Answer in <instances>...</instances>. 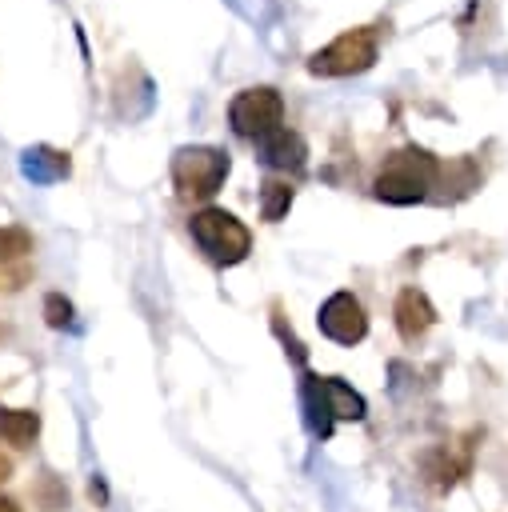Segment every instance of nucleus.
I'll return each mask as SVG.
<instances>
[{
    "label": "nucleus",
    "mask_w": 508,
    "mask_h": 512,
    "mask_svg": "<svg viewBox=\"0 0 508 512\" xmlns=\"http://www.w3.org/2000/svg\"><path fill=\"white\" fill-rule=\"evenodd\" d=\"M300 400H304V412H308V428L312 436H332V424L336 420H364L368 404L356 388H348L340 376H304L300 384Z\"/></svg>",
    "instance_id": "obj_1"
},
{
    "label": "nucleus",
    "mask_w": 508,
    "mask_h": 512,
    "mask_svg": "<svg viewBox=\"0 0 508 512\" xmlns=\"http://www.w3.org/2000/svg\"><path fill=\"white\" fill-rule=\"evenodd\" d=\"M436 176H440L436 156H428L424 148H400L384 160V168L376 176V196L384 204H416L428 196Z\"/></svg>",
    "instance_id": "obj_2"
},
{
    "label": "nucleus",
    "mask_w": 508,
    "mask_h": 512,
    "mask_svg": "<svg viewBox=\"0 0 508 512\" xmlns=\"http://www.w3.org/2000/svg\"><path fill=\"white\" fill-rule=\"evenodd\" d=\"M188 232H192V240L200 244V252L212 260V264H240L248 252H252V236H248V228L232 216V212H224V208H200V212H192V220H188Z\"/></svg>",
    "instance_id": "obj_3"
},
{
    "label": "nucleus",
    "mask_w": 508,
    "mask_h": 512,
    "mask_svg": "<svg viewBox=\"0 0 508 512\" xmlns=\"http://www.w3.org/2000/svg\"><path fill=\"white\" fill-rule=\"evenodd\" d=\"M224 176H228V152H220L212 144H188V148H176V156H172V184L184 200L216 196Z\"/></svg>",
    "instance_id": "obj_4"
},
{
    "label": "nucleus",
    "mask_w": 508,
    "mask_h": 512,
    "mask_svg": "<svg viewBox=\"0 0 508 512\" xmlns=\"http://www.w3.org/2000/svg\"><path fill=\"white\" fill-rule=\"evenodd\" d=\"M376 64V32L372 28H348L336 40H328L320 52L308 56L312 76H356Z\"/></svg>",
    "instance_id": "obj_5"
},
{
    "label": "nucleus",
    "mask_w": 508,
    "mask_h": 512,
    "mask_svg": "<svg viewBox=\"0 0 508 512\" xmlns=\"http://www.w3.org/2000/svg\"><path fill=\"white\" fill-rule=\"evenodd\" d=\"M280 120H284V100L276 88H244L228 104V124L244 140H260V136L276 132Z\"/></svg>",
    "instance_id": "obj_6"
},
{
    "label": "nucleus",
    "mask_w": 508,
    "mask_h": 512,
    "mask_svg": "<svg viewBox=\"0 0 508 512\" xmlns=\"http://www.w3.org/2000/svg\"><path fill=\"white\" fill-rule=\"evenodd\" d=\"M316 324L328 340L336 344H360L368 336V316H364V304L352 296V292H332L320 312H316Z\"/></svg>",
    "instance_id": "obj_7"
},
{
    "label": "nucleus",
    "mask_w": 508,
    "mask_h": 512,
    "mask_svg": "<svg viewBox=\"0 0 508 512\" xmlns=\"http://www.w3.org/2000/svg\"><path fill=\"white\" fill-rule=\"evenodd\" d=\"M256 156H260V164H268V168H276V172H300L308 148H304V140H300L296 132H288V128L280 124L276 132H268V136L256 140Z\"/></svg>",
    "instance_id": "obj_8"
},
{
    "label": "nucleus",
    "mask_w": 508,
    "mask_h": 512,
    "mask_svg": "<svg viewBox=\"0 0 508 512\" xmlns=\"http://www.w3.org/2000/svg\"><path fill=\"white\" fill-rule=\"evenodd\" d=\"M20 172L32 184H60V180H68L72 160H68V152H60L52 144H32L20 152Z\"/></svg>",
    "instance_id": "obj_9"
},
{
    "label": "nucleus",
    "mask_w": 508,
    "mask_h": 512,
    "mask_svg": "<svg viewBox=\"0 0 508 512\" xmlns=\"http://www.w3.org/2000/svg\"><path fill=\"white\" fill-rule=\"evenodd\" d=\"M392 316H396V332H400L404 340H420V336L436 324V308H432V300H428L420 288H404V292L396 296Z\"/></svg>",
    "instance_id": "obj_10"
},
{
    "label": "nucleus",
    "mask_w": 508,
    "mask_h": 512,
    "mask_svg": "<svg viewBox=\"0 0 508 512\" xmlns=\"http://www.w3.org/2000/svg\"><path fill=\"white\" fill-rule=\"evenodd\" d=\"M40 436V412L32 408H4L0 404V440L12 448H28Z\"/></svg>",
    "instance_id": "obj_11"
},
{
    "label": "nucleus",
    "mask_w": 508,
    "mask_h": 512,
    "mask_svg": "<svg viewBox=\"0 0 508 512\" xmlns=\"http://www.w3.org/2000/svg\"><path fill=\"white\" fill-rule=\"evenodd\" d=\"M288 204H292V184L280 180V176H268L260 184V216L264 220H280L288 212Z\"/></svg>",
    "instance_id": "obj_12"
},
{
    "label": "nucleus",
    "mask_w": 508,
    "mask_h": 512,
    "mask_svg": "<svg viewBox=\"0 0 508 512\" xmlns=\"http://www.w3.org/2000/svg\"><path fill=\"white\" fill-rule=\"evenodd\" d=\"M32 252V232L20 224H0V264L24 260Z\"/></svg>",
    "instance_id": "obj_13"
},
{
    "label": "nucleus",
    "mask_w": 508,
    "mask_h": 512,
    "mask_svg": "<svg viewBox=\"0 0 508 512\" xmlns=\"http://www.w3.org/2000/svg\"><path fill=\"white\" fill-rule=\"evenodd\" d=\"M44 320H48L52 328L72 324V304H68L60 292H48V296H44Z\"/></svg>",
    "instance_id": "obj_14"
},
{
    "label": "nucleus",
    "mask_w": 508,
    "mask_h": 512,
    "mask_svg": "<svg viewBox=\"0 0 508 512\" xmlns=\"http://www.w3.org/2000/svg\"><path fill=\"white\" fill-rule=\"evenodd\" d=\"M36 492H40V500H44V508H64V504H68V488H64V484H56L52 476H44Z\"/></svg>",
    "instance_id": "obj_15"
},
{
    "label": "nucleus",
    "mask_w": 508,
    "mask_h": 512,
    "mask_svg": "<svg viewBox=\"0 0 508 512\" xmlns=\"http://www.w3.org/2000/svg\"><path fill=\"white\" fill-rule=\"evenodd\" d=\"M88 492H92V500H104V496H108V492H104V484H100L96 476H92V484H88Z\"/></svg>",
    "instance_id": "obj_16"
},
{
    "label": "nucleus",
    "mask_w": 508,
    "mask_h": 512,
    "mask_svg": "<svg viewBox=\"0 0 508 512\" xmlns=\"http://www.w3.org/2000/svg\"><path fill=\"white\" fill-rule=\"evenodd\" d=\"M8 476H12V460H8V456H4V452H0V484H4V480H8Z\"/></svg>",
    "instance_id": "obj_17"
},
{
    "label": "nucleus",
    "mask_w": 508,
    "mask_h": 512,
    "mask_svg": "<svg viewBox=\"0 0 508 512\" xmlns=\"http://www.w3.org/2000/svg\"><path fill=\"white\" fill-rule=\"evenodd\" d=\"M0 512H20V504L12 496H0Z\"/></svg>",
    "instance_id": "obj_18"
}]
</instances>
